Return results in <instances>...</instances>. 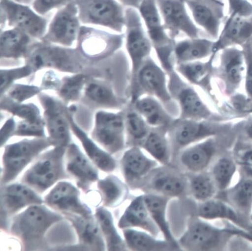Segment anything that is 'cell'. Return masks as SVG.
Wrapping results in <instances>:
<instances>
[{
	"label": "cell",
	"mask_w": 252,
	"mask_h": 251,
	"mask_svg": "<svg viewBox=\"0 0 252 251\" xmlns=\"http://www.w3.org/2000/svg\"><path fill=\"white\" fill-rule=\"evenodd\" d=\"M63 220L61 215L44 206L32 205L13 218L10 232L19 239L24 251L47 250V233L54 224Z\"/></svg>",
	"instance_id": "cell-1"
},
{
	"label": "cell",
	"mask_w": 252,
	"mask_h": 251,
	"mask_svg": "<svg viewBox=\"0 0 252 251\" xmlns=\"http://www.w3.org/2000/svg\"><path fill=\"white\" fill-rule=\"evenodd\" d=\"M24 58L25 64L31 67L33 73L46 68L63 72L86 73L92 69L93 64L77 48L54 46L43 41L31 45Z\"/></svg>",
	"instance_id": "cell-2"
},
{
	"label": "cell",
	"mask_w": 252,
	"mask_h": 251,
	"mask_svg": "<svg viewBox=\"0 0 252 251\" xmlns=\"http://www.w3.org/2000/svg\"><path fill=\"white\" fill-rule=\"evenodd\" d=\"M252 241V236L236 227L219 228L198 219L189 223L187 231L178 241L181 248L188 251H212L222 249L233 236Z\"/></svg>",
	"instance_id": "cell-3"
},
{
	"label": "cell",
	"mask_w": 252,
	"mask_h": 251,
	"mask_svg": "<svg viewBox=\"0 0 252 251\" xmlns=\"http://www.w3.org/2000/svg\"><path fill=\"white\" fill-rule=\"evenodd\" d=\"M66 148L55 147L42 154L38 161L24 175L22 183L42 193L61 180L68 179L64 168Z\"/></svg>",
	"instance_id": "cell-4"
},
{
	"label": "cell",
	"mask_w": 252,
	"mask_h": 251,
	"mask_svg": "<svg viewBox=\"0 0 252 251\" xmlns=\"http://www.w3.org/2000/svg\"><path fill=\"white\" fill-rule=\"evenodd\" d=\"M84 24L99 25L122 34L125 27V7L117 0H72Z\"/></svg>",
	"instance_id": "cell-5"
},
{
	"label": "cell",
	"mask_w": 252,
	"mask_h": 251,
	"mask_svg": "<svg viewBox=\"0 0 252 251\" xmlns=\"http://www.w3.org/2000/svg\"><path fill=\"white\" fill-rule=\"evenodd\" d=\"M50 146L52 144L47 138L25 139L6 145L3 156L4 169L1 184L15 180L25 167Z\"/></svg>",
	"instance_id": "cell-6"
},
{
	"label": "cell",
	"mask_w": 252,
	"mask_h": 251,
	"mask_svg": "<svg viewBox=\"0 0 252 251\" xmlns=\"http://www.w3.org/2000/svg\"><path fill=\"white\" fill-rule=\"evenodd\" d=\"M138 10L151 44L161 63L165 68L169 69L175 42L164 28L157 0H143Z\"/></svg>",
	"instance_id": "cell-7"
},
{
	"label": "cell",
	"mask_w": 252,
	"mask_h": 251,
	"mask_svg": "<svg viewBox=\"0 0 252 251\" xmlns=\"http://www.w3.org/2000/svg\"><path fill=\"white\" fill-rule=\"evenodd\" d=\"M125 30L126 49L132 61L133 73L136 75L153 47L137 9L126 8Z\"/></svg>",
	"instance_id": "cell-8"
},
{
	"label": "cell",
	"mask_w": 252,
	"mask_h": 251,
	"mask_svg": "<svg viewBox=\"0 0 252 251\" xmlns=\"http://www.w3.org/2000/svg\"><path fill=\"white\" fill-rule=\"evenodd\" d=\"M44 110V119L52 146L67 148L71 140L70 125L66 115V105L53 96L44 93L38 95Z\"/></svg>",
	"instance_id": "cell-9"
},
{
	"label": "cell",
	"mask_w": 252,
	"mask_h": 251,
	"mask_svg": "<svg viewBox=\"0 0 252 251\" xmlns=\"http://www.w3.org/2000/svg\"><path fill=\"white\" fill-rule=\"evenodd\" d=\"M77 48L92 62L104 59L120 48L124 33L113 34L93 28L81 27L78 36Z\"/></svg>",
	"instance_id": "cell-10"
},
{
	"label": "cell",
	"mask_w": 252,
	"mask_h": 251,
	"mask_svg": "<svg viewBox=\"0 0 252 251\" xmlns=\"http://www.w3.org/2000/svg\"><path fill=\"white\" fill-rule=\"evenodd\" d=\"M125 120L120 113L100 111L95 114L91 137L107 152L114 155L125 147Z\"/></svg>",
	"instance_id": "cell-11"
},
{
	"label": "cell",
	"mask_w": 252,
	"mask_h": 251,
	"mask_svg": "<svg viewBox=\"0 0 252 251\" xmlns=\"http://www.w3.org/2000/svg\"><path fill=\"white\" fill-rule=\"evenodd\" d=\"M163 26L175 39L183 33L189 38L199 37L201 29L188 13L185 0H157Z\"/></svg>",
	"instance_id": "cell-12"
},
{
	"label": "cell",
	"mask_w": 252,
	"mask_h": 251,
	"mask_svg": "<svg viewBox=\"0 0 252 251\" xmlns=\"http://www.w3.org/2000/svg\"><path fill=\"white\" fill-rule=\"evenodd\" d=\"M185 2L197 26L216 40L227 15L226 0H185Z\"/></svg>",
	"instance_id": "cell-13"
},
{
	"label": "cell",
	"mask_w": 252,
	"mask_h": 251,
	"mask_svg": "<svg viewBox=\"0 0 252 251\" xmlns=\"http://www.w3.org/2000/svg\"><path fill=\"white\" fill-rule=\"evenodd\" d=\"M78 7L71 1L61 9L50 23L47 33L41 39L43 42L71 46L78 38L80 30Z\"/></svg>",
	"instance_id": "cell-14"
},
{
	"label": "cell",
	"mask_w": 252,
	"mask_h": 251,
	"mask_svg": "<svg viewBox=\"0 0 252 251\" xmlns=\"http://www.w3.org/2000/svg\"><path fill=\"white\" fill-rule=\"evenodd\" d=\"M1 8L9 26L19 28L34 38L41 40L43 37L47 21L29 7L10 0H2Z\"/></svg>",
	"instance_id": "cell-15"
},
{
	"label": "cell",
	"mask_w": 252,
	"mask_h": 251,
	"mask_svg": "<svg viewBox=\"0 0 252 251\" xmlns=\"http://www.w3.org/2000/svg\"><path fill=\"white\" fill-rule=\"evenodd\" d=\"M43 203L42 199L27 186L14 184L1 187V228L8 229V218L21 209Z\"/></svg>",
	"instance_id": "cell-16"
},
{
	"label": "cell",
	"mask_w": 252,
	"mask_h": 251,
	"mask_svg": "<svg viewBox=\"0 0 252 251\" xmlns=\"http://www.w3.org/2000/svg\"><path fill=\"white\" fill-rule=\"evenodd\" d=\"M80 192L71 184L62 182L45 197L44 202L50 208L63 214L70 213L85 218L93 217L91 210L81 201Z\"/></svg>",
	"instance_id": "cell-17"
},
{
	"label": "cell",
	"mask_w": 252,
	"mask_h": 251,
	"mask_svg": "<svg viewBox=\"0 0 252 251\" xmlns=\"http://www.w3.org/2000/svg\"><path fill=\"white\" fill-rule=\"evenodd\" d=\"M252 39V16L228 14L224 20L213 53L231 46L245 45Z\"/></svg>",
	"instance_id": "cell-18"
},
{
	"label": "cell",
	"mask_w": 252,
	"mask_h": 251,
	"mask_svg": "<svg viewBox=\"0 0 252 251\" xmlns=\"http://www.w3.org/2000/svg\"><path fill=\"white\" fill-rule=\"evenodd\" d=\"M66 159L67 170L76 180L78 187L88 193L91 185L98 180L97 169L76 144L67 146Z\"/></svg>",
	"instance_id": "cell-19"
},
{
	"label": "cell",
	"mask_w": 252,
	"mask_h": 251,
	"mask_svg": "<svg viewBox=\"0 0 252 251\" xmlns=\"http://www.w3.org/2000/svg\"><path fill=\"white\" fill-rule=\"evenodd\" d=\"M63 215L71 222L78 235V249L98 251L105 250L104 237L96 218L94 217L85 218L70 213H64Z\"/></svg>",
	"instance_id": "cell-20"
},
{
	"label": "cell",
	"mask_w": 252,
	"mask_h": 251,
	"mask_svg": "<svg viewBox=\"0 0 252 251\" xmlns=\"http://www.w3.org/2000/svg\"><path fill=\"white\" fill-rule=\"evenodd\" d=\"M77 109L72 106L66 109V115L71 130L81 142L87 154L98 168L106 172L113 171L117 167L116 160L111 154L98 147L75 121L74 116Z\"/></svg>",
	"instance_id": "cell-21"
},
{
	"label": "cell",
	"mask_w": 252,
	"mask_h": 251,
	"mask_svg": "<svg viewBox=\"0 0 252 251\" xmlns=\"http://www.w3.org/2000/svg\"><path fill=\"white\" fill-rule=\"evenodd\" d=\"M220 51V76L228 92H233L240 86L243 79L246 64L244 49L231 46Z\"/></svg>",
	"instance_id": "cell-22"
},
{
	"label": "cell",
	"mask_w": 252,
	"mask_h": 251,
	"mask_svg": "<svg viewBox=\"0 0 252 251\" xmlns=\"http://www.w3.org/2000/svg\"><path fill=\"white\" fill-rule=\"evenodd\" d=\"M136 76L140 88L163 102L171 99L166 84L164 72L150 58H147L139 69Z\"/></svg>",
	"instance_id": "cell-23"
},
{
	"label": "cell",
	"mask_w": 252,
	"mask_h": 251,
	"mask_svg": "<svg viewBox=\"0 0 252 251\" xmlns=\"http://www.w3.org/2000/svg\"><path fill=\"white\" fill-rule=\"evenodd\" d=\"M217 130L214 125L202 120L181 118L174 125L175 149L179 150L195 142L213 136Z\"/></svg>",
	"instance_id": "cell-24"
},
{
	"label": "cell",
	"mask_w": 252,
	"mask_h": 251,
	"mask_svg": "<svg viewBox=\"0 0 252 251\" xmlns=\"http://www.w3.org/2000/svg\"><path fill=\"white\" fill-rule=\"evenodd\" d=\"M118 227L121 229L139 228L155 237L160 232L147 210L143 195L132 200L119 220Z\"/></svg>",
	"instance_id": "cell-25"
},
{
	"label": "cell",
	"mask_w": 252,
	"mask_h": 251,
	"mask_svg": "<svg viewBox=\"0 0 252 251\" xmlns=\"http://www.w3.org/2000/svg\"><path fill=\"white\" fill-rule=\"evenodd\" d=\"M216 197L230 205L245 223L252 215V178L244 177L232 187L220 192Z\"/></svg>",
	"instance_id": "cell-26"
},
{
	"label": "cell",
	"mask_w": 252,
	"mask_h": 251,
	"mask_svg": "<svg viewBox=\"0 0 252 251\" xmlns=\"http://www.w3.org/2000/svg\"><path fill=\"white\" fill-rule=\"evenodd\" d=\"M158 163L148 158L138 146L126 151L121 160L122 171L126 182L133 184L154 170Z\"/></svg>",
	"instance_id": "cell-27"
},
{
	"label": "cell",
	"mask_w": 252,
	"mask_h": 251,
	"mask_svg": "<svg viewBox=\"0 0 252 251\" xmlns=\"http://www.w3.org/2000/svg\"><path fill=\"white\" fill-rule=\"evenodd\" d=\"M156 172L150 179L148 189L170 198L180 197L186 193L187 180L181 173L165 168Z\"/></svg>",
	"instance_id": "cell-28"
},
{
	"label": "cell",
	"mask_w": 252,
	"mask_h": 251,
	"mask_svg": "<svg viewBox=\"0 0 252 251\" xmlns=\"http://www.w3.org/2000/svg\"><path fill=\"white\" fill-rule=\"evenodd\" d=\"M216 153L215 140L208 138L185 149L181 154L180 160L182 164L191 172H202L209 166Z\"/></svg>",
	"instance_id": "cell-29"
},
{
	"label": "cell",
	"mask_w": 252,
	"mask_h": 251,
	"mask_svg": "<svg viewBox=\"0 0 252 251\" xmlns=\"http://www.w3.org/2000/svg\"><path fill=\"white\" fill-rule=\"evenodd\" d=\"M215 40L206 38H189L175 42L174 54L179 63L199 61L213 53Z\"/></svg>",
	"instance_id": "cell-30"
},
{
	"label": "cell",
	"mask_w": 252,
	"mask_h": 251,
	"mask_svg": "<svg viewBox=\"0 0 252 251\" xmlns=\"http://www.w3.org/2000/svg\"><path fill=\"white\" fill-rule=\"evenodd\" d=\"M81 98L91 108L113 109L119 106V100L111 87L92 76L86 84Z\"/></svg>",
	"instance_id": "cell-31"
},
{
	"label": "cell",
	"mask_w": 252,
	"mask_h": 251,
	"mask_svg": "<svg viewBox=\"0 0 252 251\" xmlns=\"http://www.w3.org/2000/svg\"><path fill=\"white\" fill-rule=\"evenodd\" d=\"M147 210L160 231L165 240L171 244L176 250H181L178 241L173 236L166 217L167 204L170 198L163 195L148 193L143 195Z\"/></svg>",
	"instance_id": "cell-32"
},
{
	"label": "cell",
	"mask_w": 252,
	"mask_h": 251,
	"mask_svg": "<svg viewBox=\"0 0 252 251\" xmlns=\"http://www.w3.org/2000/svg\"><path fill=\"white\" fill-rule=\"evenodd\" d=\"M29 34L14 28L1 33V58L17 59L24 58L30 46Z\"/></svg>",
	"instance_id": "cell-33"
},
{
	"label": "cell",
	"mask_w": 252,
	"mask_h": 251,
	"mask_svg": "<svg viewBox=\"0 0 252 251\" xmlns=\"http://www.w3.org/2000/svg\"><path fill=\"white\" fill-rule=\"evenodd\" d=\"M197 215L204 220H225L232 222L240 227H246L245 223L235 210L228 203L217 197L201 202L197 208Z\"/></svg>",
	"instance_id": "cell-34"
},
{
	"label": "cell",
	"mask_w": 252,
	"mask_h": 251,
	"mask_svg": "<svg viewBox=\"0 0 252 251\" xmlns=\"http://www.w3.org/2000/svg\"><path fill=\"white\" fill-rule=\"evenodd\" d=\"M97 188L104 207L116 208L127 198L129 189L127 185L114 175H109L99 180Z\"/></svg>",
	"instance_id": "cell-35"
},
{
	"label": "cell",
	"mask_w": 252,
	"mask_h": 251,
	"mask_svg": "<svg viewBox=\"0 0 252 251\" xmlns=\"http://www.w3.org/2000/svg\"><path fill=\"white\" fill-rule=\"evenodd\" d=\"M182 119L203 120L211 115L207 106L195 91L190 87H184L178 94Z\"/></svg>",
	"instance_id": "cell-36"
},
{
	"label": "cell",
	"mask_w": 252,
	"mask_h": 251,
	"mask_svg": "<svg viewBox=\"0 0 252 251\" xmlns=\"http://www.w3.org/2000/svg\"><path fill=\"white\" fill-rule=\"evenodd\" d=\"M135 107L136 111L151 127H164L171 121L167 112L154 97L147 96L137 99Z\"/></svg>",
	"instance_id": "cell-37"
},
{
	"label": "cell",
	"mask_w": 252,
	"mask_h": 251,
	"mask_svg": "<svg viewBox=\"0 0 252 251\" xmlns=\"http://www.w3.org/2000/svg\"><path fill=\"white\" fill-rule=\"evenodd\" d=\"M123 235L127 248L133 251H169L176 250L166 240H159L145 232L131 228L123 229Z\"/></svg>",
	"instance_id": "cell-38"
},
{
	"label": "cell",
	"mask_w": 252,
	"mask_h": 251,
	"mask_svg": "<svg viewBox=\"0 0 252 251\" xmlns=\"http://www.w3.org/2000/svg\"><path fill=\"white\" fill-rule=\"evenodd\" d=\"M95 217L106 240L108 251H126L127 246L115 226L112 214L103 207L95 210Z\"/></svg>",
	"instance_id": "cell-39"
},
{
	"label": "cell",
	"mask_w": 252,
	"mask_h": 251,
	"mask_svg": "<svg viewBox=\"0 0 252 251\" xmlns=\"http://www.w3.org/2000/svg\"><path fill=\"white\" fill-rule=\"evenodd\" d=\"M91 76L90 74L81 73L63 78L57 93L66 106L82 98L86 84Z\"/></svg>",
	"instance_id": "cell-40"
},
{
	"label": "cell",
	"mask_w": 252,
	"mask_h": 251,
	"mask_svg": "<svg viewBox=\"0 0 252 251\" xmlns=\"http://www.w3.org/2000/svg\"><path fill=\"white\" fill-rule=\"evenodd\" d=\"M72 225L63 220L54 224L46 236V243L49 249H63L76 243V235Z\"/></svg>",
	"instance_id": "cell-41"
},
{
	"label": "cell",
	"mask_w": 252,
	"mask_h": 251,
	"mask_svg": "<svg viewBox=\"0 0 252 251\" xmlns=\"http://www.w3.org/2000/svg\"><path fill=\"white\" fill-rule=\"evenodd\" d=\"M189 179L191 193L198 201L203 202L212 198L218 190L210 173L200 172L189 174Z\"/></svg>",
	"instance_id": "cell-42"
},
{
	"label": "cell",
	"mask_w": 252,
	"mask_h": 251,
	"mask_svg": "<svg viewBox=\"0 0 252 251\" xmlns=\"http://www.w3.org/2000/svg\"><path fill=\"white\" fill-rule=\"evenodd\" d=\"M142 147L156 160L164 166L170 162V150L168 141L163 133L150 132L142 144Z\"/></svg>",
	"instance_id": "cell-43"
},
{
	"label": "cell",
	"mask_w": 252,
	"mask_h": 251,
	"mask_svg": "<svg viewBox=\"0 0 252 251\" xmlns=\"http://www.w3.org/2000/svg\"><path fill=\"white\" fill-rule=\"evenodd\" d=\"M1 110L25 121L35 122L44 120L40 115L39 109L35 105L17 103L6 94L1 96Z\"/></svg>",
	"instance_id": "cell-44"
},
{
	"label": "cell",
	"mask_w": 252,
	"mask_h": 251,
	"mask_svg": "<svg viewBox=\"0 0 252 251\" xmlns=\"http://www.w3.org/2000/svg\"><path fill=\"white\" fill-rule=\"evenodd\" d=\"M237 170V164L231 158L220 159L214 165L212 171L217 190L220 192L228 189L231 186Z\"/></svg>",
	"instance_id": "cell-45"
},
{
	"label": "cell",
	"mask_w": 252,
	"mask_h": 251,
	"mask_svg": "<svg viewBox=\"0 0 252 251\" xmlns=\"http://www.w3.org/2000/svg\"><path fill=\"white\" fill-rule=\"evenodd\" d=\"M178 69L189 82L197 85L205 84L212 71V61H199L179 63Z\"/></svg>",
	"instance_id": "cell-46"
},
{
	"label": "cell",
	"mask_w": 252,
	"mask_h": 251,
	"mask_svg": "<svg viewBox=\"0 0 252 251\" xmlns=\"http://www.w3.org/2000/svg\"><path fill=\"white\" fill-rule=\"evenodd\" d=\"M126 128L133 139L142 145L149 134L148 124L136 111L129 112L125 119Z\"/></svg>",
	"instance_id": "cell-47"
},
{
	"label": "cell",
	"mask_w": 252,
	"mask_h": 251,
	"mask_svg": "<svg viewBox=\"0 0 252 251\" xmlns=\"http://www.w3.org/2000/svg\"><path fill=\"white\" fill-rule=\"evenodd\" d=\"M33 71L25 64L24 66L12 69H1V96L5 94L15 81L30 76Z\"/></svg>",
	"instance_id": "cell-48"
},
{
	"label": "cell",
	"mask_w": 252,
	"mask_h": 251,
	"mask_svg": "<svg viewBox=\"0 0 252 251\" xmlns=\"http://www.w3.org/2000/svg\"><path fill=\"white\" fill-rule=\"evenodd\" d=\"M42 91L40 87L35 85L13 84L7 91V95L14 101L23 103L35 95H38Z\"/></svg>",
	"instance_id": "cell-49"
},
{
	"label": "cell",
	"mask_w": 252,
	"mask_h": 251,
	"mask_svg": "<svg viewBox=\"0 0 252 251\" xmlns=\"http://www.w3.org/2000/svg\"><path fill=\"white\" fill-rule=\"evenodd\" d=\"M45 126V120L33 122L22 120L16 125L14 136L46 138Z\"/></svg>",
	"instance_id": "cell-50"
},
{
	"label": "cell",
	"mask_w": 252,
	"mask_h": 251,
	"mask_svg": "<svg viewBox=\"0 0 252 251\" xmlns=\"http://www.w3.org/2000/svg\"><path fill=\"white\" fill-rule=\"evenodd\" d=\"M71 0H35L33 7L40 15H45L53 9L61 7L69 3Z\"/></svg>",
	"instance_id": "cell-51"
},
{
	"label": "cell",
	"mask_w": 252,
	"mask_h": 251,
	"mask_svg": "<svg viewBox=\"0 0 252 251\" xmlns=\"http://www.w3.org/2000/svg\"><path fill=\"white\" fill-rule=\"evenodd\" d=\"M245 45L244 49L246 66L245 87L248 96L252 100V49L249 42Z\"/></svg>",
	"instance_id": "cell-52"
},
{
	"label": "cell",
	"mask_w": 252,
	"mask_h": 251,
	"mask_svg": "<svg viewBox=\"0 0 252 251\" xmlns=\"http://www.w3.org/2000/svg\"><path fill=\"white\" fill-rule=\"evenodd\" d=\"M61 81L54 71H48L44 74L40 87L42 90H53L57 92L60 87Z\"/></svg>",
	"instance_id": "cell-53"
},
{
	"label": "cell",
	"mask_w": 252,
	"mask_h": 251,
	"mask_svg": "<svg viewBox=\"0 0 252 251\" xmlns=\"http://www.w3.org/2000/svg\"><path fill=\"white\" fill-rule=\"evenodd\" d=\"M244 177L252 178V148L243 153L238 160Z\"/></svg>",
	"instance_id": "cell-54"
},
{
	"label": "cell",
	"mask_w": 252,
	"mask_h": 251,
	"mask_svg": "<svg viewBox=\"0 0 252 251\" xmlns=\"http://www.w3.org/2000/svg\"><path fill=\"white\" fill-rule=\"evenodd\" d=\"M14 116L8 119L1 129V146L4 145L14 134L16 128Z\"/></svg>",
	"instance_id": "cell-55"
},
{
	"label": "cell",
	"mask_w": 252,
	"mask_h": 251,
	"mask_svg": "<svg viewBox=\"0 0 252 251\" xmlns=\"http://www.w3.org/2000/svg\"><path fill=\"white\" fill-rule=\"evenodd\" d=\"M125 8L138 9L143 0H118Z\"/></svg>",
	"instance_id": "cell-56"
},
{
	"label": "cell",
	"mask_w": 252,
	"mask_h": 251,
	"mask_svg": "<svg viewBox=\"0 0 252 251\" xmlns=\"http://www.w3.org/2000/svg\"><path fill=\"white\" fill-rule=\"evenodd\" d=\"M244 136L252 142V116L249 118L244 127Z\"/></svg>",
	"instance_id": "cell-57"
},
{
	"label": "cell",
	"mask_w": 252,
	"mask_h": 251,
	"mask_svg": "<svg viewBox=\"0 0 252 251\" xmlns=\"http://www.w3.org/2000/svg\"><path fill=\"white\" fill-rule=\"evenodd\" d=\"M249 1L252 3V0H249Z\"/></svg>",
	"instance_id": "cell-58"
},
{
	"label": "cell",
	"mask_w": 252,
	"mask_h": 251,
	"mask_svg": "<svg viewBox=\"0 0 252 251\" xmlns=\"http://www.w3.org/2000/svg\"><path fill=\"white\" fill-rule=\"evenodd\" d=\"M251 221L252 222V217H251Z\"/></svg>",
	"instance_id": "cell-59"
}]
</instances>
